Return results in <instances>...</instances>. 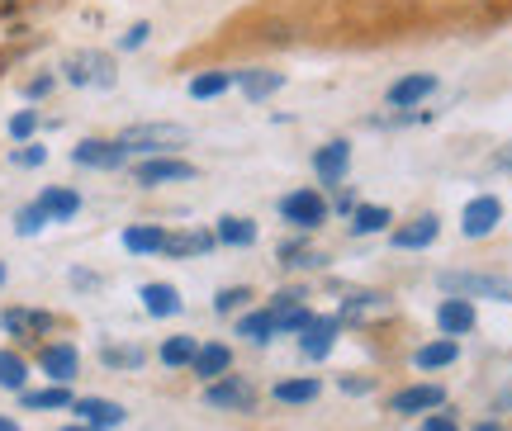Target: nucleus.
I'll return each mask as SVG.
<instances>
[{"mask_svg": "<svg viewBox=\"0 0 512 431\" xmlns=\"http://www.w3.org/2000/svg\"><path fill=\"white\" fill-rule=\"evenodd\" d=\"M437 285L446 299H498V304H512V280L508 275H484V270H441Z\"/></svg>", "mask_w": 512, "mask_h": 431, "instance_id": "1", "label": "nucleus"}, {"mask_svg": "<svg viewBox=\"0 0 512 431\" xmlns=\"http://www.w3.org/2000/svg\"><path fill=\"white\" fill-rule=\"evenodd\" d=\"M190 138V128L185 124H133V128H124L119 133V143H124V152L133 157H176V147Z\"/></svg>", "mask_w": 512, "mask_h": 431, "instance_id": "2", "label": "nucleus"}, {"mask_svg": "<svg viewBox=\"0 0 512 431\" xmlns=\"http://www.w3.org/2000/svg\"><path fill=\"white\" fill-rule=\"evenodd\" d=\"M62 81H67V86H100V90H110L114 81H119V67H114L110 53H95V48H86V53H72L67 62H62Z\"/></svg>", "mask_w": 512, "mask_h": 431, "instance_id": "3", "label": "nucleus"}, {"mask_svg": "<svg viewBox=\"0 0 512 431\" xmlns=\"http://www.w3.org/2000/svg\"><path fill=\"white\" fill-rule=\"evenodd\" d=\"M57 327H62V318L48 313V308H0V332H5V337H15L19 346L43 342V337L57 332Z\"/></svg>", "mask_w": 512, "mask_h": 431, "instance_id": "4", "label": "nucleus"}, {"mask_svg": "<svg viewBox=\"0 0 512 431\" xmlns=\"http://www.w3.org/2000/svg\"><path fill=\"white\" fill-rule=\"evenodd\" d=\"M204 403L214 413H256V384L247 375H223L204 384Z\"/></svg>", "mask_w": 512, "mask_h": 431, "instance_id": "5", "label": "nucleus"}, {"mask_svg": "<svg viewBox=\"0 0 512 431\" xmlns=\"http://www.w3.org/2000/svg\"><path fill=\"white\" fill-rule=\"evenodd\" d=\"M280 218H285L290 228H299V233H313L318 223H328V199L318 195L313 185H304V190H290V195L280 199Z\"/></svg>", "mask_w": 512, "mask_h": 431, "instance_id": "6", "label": "nucleus"}, {"mask_svg": "<svg viewBox=\"0 0 512 431\" xmlns=\"http://www.w3.org/2000/svg\"><path fill=\"white\" fill-rule=\"evenodd\" d=\"M200 166L195 162H181V157H147V162L133 166V180L143 190H157V185H176V180H195Z\"/></svg>", "mask_w": 512, "mask_h": 431, "instance_id": "7", "label": "nucleus"}, {"mask_svg": "<svg viewBox=\"0 0 512 431\" xmlns=\"http://www.w3.org/2000/svg\"><path fill=\"white\" fill-rule=\"evenodd\" d=\"M337 337H342V318L337 313H313V323L299 332V356L304 360H328L332 346H337Z\"/></svg>", "mask_w": 512, "mask_h": 431, "instance_id": "8", "label": "nucleus"}, {"mask_svg": "<svg viewBox=\"0 0 512 431\" xmlns=\"http://www.w3.org/2000/svg\"><path fill=\"white\" fill-rule=\"evenodd\" d=\"M72 413H76V422H86V427H95V431H114V427H124L128 422L124 403H119V398H100V394L76 398Z\"/></svg>", "mask_w": 512, "mask_h": 431, "instance_id": "9", "label": "nucleus"}, {"mask_svg": "<svg viewBox=\"0 0 512 431\" xmlns=\"http://www.w3.org/2000/svg\"><path fill=\"white\" fill-rule=\"evenodd\" d=\"M34 365L53 379V384H72V379L81 375V351H76L72 342H43Z\"/></svg>", "mask_w": 512, "mask_h": 431, "instance_id": "10", "label": "nucleus"}, {"mask_svg": "<svg viewBox=\"0 0 512 431\" xmlns=\"http://www.w3.org/2000/svg\"><path fill=\"white\" fill-rule=\"evenodd\" d=\"M72 162L76 166H91V171H119L128 162V152L119 138H81L72 147Z\"/></svg>", "mask_w": 512, "mask_h": 431, "instance_id": "11", "label": "nucleus"}, {"mask_svg": "<svg viewBox=\"0 0 512 431\" xmlns=\"http://www.w3.org/2000/svg\"><path fill=\"white\" fill-rule=\"evenodd\" d=\"M503 223V199L498 195H475L470 204H465V214H460V233L470 237V242H479V237H489Z\"/></svg>", "mask_w": 512, "mask_h": 431, "instance_id": "12", "label": "nucleus"}, {"mask_svg": "<svg viewBox=\"0 0 512 431\" xmlns=\"http://www.w3.org/2000/svg\"><path fill=\"white\" fill-rule=\"evenodd\" d=\"M446 408V389L441 384H408L389 398V413L399 417H418V413H441Z\"/></svg>", "mask_w": 512, "mask_h": 431, "instance_id": "13", "label": "nucleus"}, {"mask_svg": "<svg viewBox=\"0 0 512 431\" xmlns=\"http://www.w3.org/2000/svg\"><path fill=\"white\" fill-rule=\"evenodd\" d=\"M313 171H318L323 185H342L347 171H351V143L347 138H332V143L318 147V152H313Z\"/></svg>", "mask_w": 512, "mask_h": 431, "instance_id": "14", "label": "nucleus"}, {"mask_svg": "<svg viewBox=\"0 0 512 431\" xmlns=\"http://www.w3.org/2000/svg\"><path fill=\"white\" fill-rule=\"evenodd\" d=\"M441 233V218L437 214H418L413 223H403V228H394L389 233V242L399 247V252H422V247H432Z\"/></svg>", "mask_w": 512, "mask_h": 431, "instance_id": "15", "label": "nucleus"}, {"mask_svg": "<svg viewBox=\"0 0 512 431\" xmlns=\"http://www.w3.org/2000/svg\"><path fill=\"white\" fill-rule=\"evenodd\" d=\"M190 375L200 379V384H214V379L233 375V346L200 342V356H195V365H190Z\"/></svg>", "mask_w": 512, "mask_h": 431, "instance_id": "16", "label": "nucleus"}, {"mask_svg": "<svg viewBox=\"0 0 512 431\" xmlns=\"http://www.w3.org/2000/svg\"><path fill=\"white\" fill-rule=\"evenodd\" d=\"M475 323H479V313H475V304L470 299H441L437 304V327H441V337H465V332H475Z\"/></svg>", "mask_w": 512, "mask_h": 431, "instance_id": "17", "label": "nucleus"}, {"mask_svg": "<svg viewBox=\"0 0 512 431\" xmlns=\"http://www.w3.org/2000/svg\"><path fill=\"white\" fill-rule=\"evenodd\" d=\"M138 299H143V313H147V318H176V313L185 308L181 289L166 285V280H147V285L138 289Z\"/></svg>", "mask_w": 512, "mask_h": 431, "instance_id": "18", "label": "nucleus"}, {"mask_svg": "<svg viewBox=\"0 0 512 431\" xmlns=\"http://www.w3.org/2000/svg\"><path fill=\"white\" fill-rule=\"evenodd\" d=\"M437 76L432 72H413V76H399L394 86H389V105L394 109H413V105H422L427 95H437Z\"/></svg>", "mask_w": 512, "mask_h": 431, "instance_id": "19", "label": "nucleus"}, {"mask_svg": "<svg viewBox=\"0 0 512 431\" xmlns=\"http://www.w3.org/2000/svg\"><path fill=\"white\" fill-rule=\"evenodd\" d=\"M389 294H380V289H356V294H347L342 299V308H337V318H342V327L347 323H366V318H375V313H389Z\"/></svg>", "mask_w": 512, "mask_h": 431, "instance_id": "20", "label": "nucleus"}, {"mask_svg": "<svg viewBox=\"0 0 512 431\" xmlns=\"http://www.w3.org/2000/svg\"><path fill=\"white\" fill-rule=\"evenodd\" d=\"M76 403L72 384H48V389H24L19 394V408L24 413H67Z\"/></svg>", "mask_w": 512, "mask_h": 431, "instance_id": "21", "label": "nucleus"}, {"mask_svg": "<svg viewBox=\"0 0 512 431\" xmlns=\"http://www.w3.org/2000/svg\"><path fill=\"white\" fill-rule=\"evenodd\" d=\"M233 86L247 95V100H271L275 90L285 86V72H266V67H242V72H233Z\"/></svg>", "mask_w": 512, "mask_h": 431, "instance_id": "22", "label": "nucleus"}, {"mask_svg": "<svg viewBox=\"0 0 512 431\" xmlns=\"http://www.w3.org/2000/svg\"><path fill=\"white\" fill-rule=\"evenodd\" d=\"M219 247V237H214V228H185V233H166V252L162 256H176V261H185V256H204Z\"/></svg>", "mask_w": 512, "mask_h": 431, "instance_id": "23", "label": "nucleus"}, {"mask_svg": "<svg viewBox=\"0 0 512 431\" xmlns=\"http://www.w3.org/2000/svg\"><path fill=\"white\" fill-rule=\"evenodd\" d=\"M34 204L43 209V214H48V223H67V218L81 214V195H76L72 185H48V190H43Z\"/></svg>", "mask_w": 512, "mask_h": 431, "instance_id": "24", "label": "nucleus"}, {"mask_svg": "<svg viewBox=\"0 0 512 431\" xmlns=\"http://www.w3.org/2000/svg\"><path fill=\"white\" fill-rule=\"evenodd\" d=\"M124 252L162 256L166 252V228L162 223H133V228H124Z\"/></svg>", "mask_w": 512, "mask_h": 431, "instance_id": "25", "label": "nucleus"}, {"mask_svg": "<svg viewBox=\"0 0 512 431\" xmlns=\"http://www.w3.org/2000/svg\"><path fill=\"white\" fill-rule=\"evenodd\" d=\"M271 398H275V403H285V408H304V403H318V398H323V384H318V379H309V375L280 379V384L271 389Z\"/></svg>", "mask_w": 512, "mask_h": 431, "instance_id": "26", "label": "nucleus"}, {"mask_svg": "<svg viewBox=\"0 0 512 431\" xmlns=\"http://www.w3.org/2000/svg\"><path fill=\"white\" fill-rule=\"evenodd\" d=\"M460 360V342H451V337H437V342H427L413 351V365L418 370H446V365H456Z\"/></svg>", "mask_w": 512, "mask_h": 431, "instance_id": "27", "label": "nucleus"}, {"mask_svg": "<svg viewBox=\"0 0 512 431\" xmlns=\"http://www.w3.org/2000/svg\"><path fill=\"white\" fill-rule=\"evenodd\" d=\"M238 337H247L252 346L275 342V337H280V332H275V313H271V308H252V313H242V318H238Z\"/></svg>", "mask_w": 512, "mask_h": 431, "instance_id": "28", "label": "nucleus"}, {"mask_svg": "<svg viewBox=\"0 0 512 431\" xmlns=\"http://www.w3.org/2000/svg\"><path fill=\"white\" fill-rule=\"evenodd\" d=\"M195 356H200V342L195 337H166L162 346H157V360H162L166 370H190L195 365Z\"/></svg>", "mask_w": 512, "mask_h": 431, "instance_id": "29", "label": "nucleus"}, {"mask_svg": "<svg viewBox=\"0 0 512 431\" xmlns=\"http://www.w3.org/2000/svg\"><path fill=\"white\" fill-rule=\"evenodd\" d=\"M0 389H10V394H24V389H29V360H24V351H15V346L0 351Z\"/></svg>", "mask_w": 512, "mask_h": 431, "instance_id": "30", "label": "nucleus"}, {"mask_svg": "<svg viewBox=\"0 0 512 431\" xmlns=\"http://www.w3.org/2000/svg\"><path fill=\"white\" fill-rule=\"evenodd\" d=\"M394 223V209H384V204H361L356 214H351V237H375L384 233Z\"/></svg>", "mask_w": 512, "mask_h": 431, "instance_id": "31", "label": "nucleus"}, {"mask_svg": "<svg viewBox=\"0 0 512 431\" xmlns=\"http://www.w3.org/2000/svg\"><path fill=\"white\" fill-rule=\"evenodd\" d=\"M214 237H219L223 247H252L256 242V223L252 218H238V214H223L214 223Z\"/></svg>", "mask_w": 512, "mask_h": 431, "instance_id": "32", "label": "nucleus"}, {"mask_svg": "<svg viewBox=\"0 0 512 431\" xmlns=\"http://www.w3.org/2000/svg\"><path fill=\"white\" fill-rule=\"evenodd\" d=\"M100 365L105 370H143L147 365V351L143 346H100Z\"/></svg>", "mask_w": 512, "mask_h": 431, "instance_id": "33", "label": "nucleus"}, {"mask_svg": "<svg viewBox=\"0 0 512 431\" xmlns=\"http://www.w3.org/2000/svg\"><path fill=\"white\" fill-rule=\"evenodd\" d=\"M275 261L290 270H313V266H328V256L313 252V247H304V242H280V252H275Z\"/></svg>", "mask_w": 512, "mask_h": 431, "instance_id": "34", "label": "nucleus"}, {"mask_svg": "<svg viewBox=\"0 0 512 431\" xmlns=\"http://www.w3.org/2000/svg\"><path fill=\"white\" fill-rule=\"evenodd\" d=\"M223 90H233V72H200V76H190V95H195V100H219Z\"/></svg>", "mask_w": 512, "mask_h": 431, "instance_id": "35", "label": "nucleus"}, {"mask_svg": "<svg viewBox=\"0 0 512 431\" xmlns=\"http://www.w3.org/2000/svg\"><path fill=\"white\" fill-rule=\"evenodd\" d=\"M309 323H313V313L304 304L285 308V313H275V332H280V337H299V332H304Z\"/></svg>", "mask_w": 512, "mask_h": 431, "instance_id": "36", "label": "nucleus"}, {"mask_svg": "<svg viewBox=\"0 0 512 431\" xmlns=\"http://www.w3.org/2000/svg\"><path fill=\"white\" fill-rule=\"evenodd\" d=\"M247 304H252V289L247 285H228L214 294V313H238V308H247Z\"/></svg>", "mask_w": 512, "mask_h": 431, "instance_id": "37", "label": "nucleus"}, {"mask_svg": "<svg viewBox=\"0 0 512 431\" xmlns=\"http://www.w3.org/2000/svg\"><path fill=\"white\" fill-rule=\"evenodd\" d=\"M43 228H48V214H43L38 204H24V209L15 214V233L19 237H38Z\"/></svg>", "mask_w": 512, "mask_h": 431, "instance_id": "38", "label": "nucleus"}, {"mask_svg": "<svg viewBox=\"0 0 512 431\" xmlns=\"http://www.w3.org/2000/svg\"><path fill=\"white\" fill-rule=\"evenodd\" d=\"M34 133H38V114H34V109H19L15 119H10V138L24 147L29 138H34Z\"/></svg>", "mask_w": 512, "mask_h": 431, "instance_id": "39", "label": "nucleus"}, {"mask_svg": "<svg viewBox=\"0 0 512 431\" xmlns=\"http://www.w3.org/2000/svg\"><path fill=\"white\" fill-rule=\"evenodd\" d=\"M147 38H152V24H147V19H138V24H128L124 34H119V53H133V48H143Z\"/></svg>", "mask_w": 512, "mask_h": 431, "instance_id": "40", "label": "nucleus"}, {"mask_svg": "<svg viewBox=\"0 0 512 431\" xmlns=\"http://www.w3.org/2000/svg\"><path fill=\"white\" fill-rule=\"evenodd\" d=\"M10 162H15V166H43V162H48V147L24 143V147H15V152H10Z\"/></svg>", "mask_w": 512, "mask_h": 431, "instance_id": "41", "label": "nucleus"}, {"mask_svg": "<svg viewBox=\"0 0 512 431\" xmlns=\"http://www.w3.org/2000/svg\"><path fill=\"white\" fill-rule=\"evenodd\" d=\"M337 389H342V394H351V398H361V394H375V379H370V375H342V379H337Z\"/></svg>", "mask_w": 512, "mask_h": 431, "instance_id": "42", "label": "nucleus"}, {"mask_svg": "<svg viewBox=\"0 0 512 431\" xmlns=\"http://www.w3.org/2000/svg\"><path fill=\"white\" fill-rule=\"evenodd\" d=\"M53 86H57L53 72H38L34 81H24V100H43V95H53Z\"/></svg>", "mask_w": 512, "mask_h": 431, "instance_id": "43", "label": "nucleus"}, {"mask_svg": "<svg viewBox=\"0 0 512 431\" xmlns=\"http://www.w3.org/2000/svg\"><path fill=\"white\" fill-rule=\"evenodd\" d=\"M294 304H304V289H280V294H271V313H285V308H294Z\"/></svg>", "mask_w": 512, "mask_h": 431, "instance_id": "44", "label": "nucleus"}, {"mask_svg": "<svg viewBox=\"0 0 512 431\" xmlns=\"http://www.w3.org/2000/svg\"><path fill=\"white\" fill-rule=\"evenodd\" d=\"M418 431H460V422H456V413H427V422Z\"/></svg>", "mask_w": 512, "mask_h": 431, "instance_id": "45", "label": "nucleus"}, {"mask_svg": "<svg viewBox=\"0 0 512 431\" xmlns=\"http://www.w3.org/2000/svg\"><path fill=\"white\" fill-rule=\"evenodd\" d=\"M72 285L76 289H100V275H95V270H72Z\"/></svg>", "mask_w": 512, "mask_h": 431, "instance_id": "46", "label": "nucleus"}, {"mask_svg": "<svg viewBox=\"0 0 512 431\" xmlns=\"http://www.w3.org/2000/svg\"><path fill=\"white\" fill-rule=\"evenodd\" d=\"M337 214H356V195H351V190L337 195Z\"/></svg>", "mask_w": 512, "mask_h": 431, "instance_id": "47", "label": "nucleus"}, {"mask_svg": "<svg viewBox=\"0 0 512 431\" xmlns=\"http://www.w3.org/2000/svg\"><path fill=\"white\" fill-rule=\"evenodd\" d=\"M498 413H512V384L503 389V394H498Z\"/></svg>", "mask_w": 512, "mask_h": 431, "instance_id": "48", "label": "nucleus"}, {"mask_svg": "<svg viewBox=\"0 0 512 431\" xmlns=\"http://www.w3.org/2000/svg\"><path fill=\"white\" fill-rule=\"evenodd\" d=\"M470 431H508V427H503V422H475Z\"/></svg>", "mask_w": 512, "mask_h": 431, "instance_id": "49", "label": "nucleus"}, {"mask_svg": "<svg viewBox=\"0 0 512 431\" xmlns=\"http://www.w3.org/2000/svg\"><path fill=\"white\" fill-rule=\"evenodd\" d=\"M498 166H503V171H512V147H503V152H498Z\"/></svg>", "mask_w": 512, "mask_h": 431, "instance_id": "50", "label": "nucleus"}, {"mask_svg": "<svg viewBox=\"0 0 512 431\" xmlns=\"http://www.w3.org/2000/svg\"><path fill=\"white\" fill-rule=\"evenodd\" d=\"M0 431H24V427H19L15 417H5V413H0Z\"/></svg>", "mask_w": 512, "mask_h": 431, "instance_id": "51", "label": "nucleus"}, {"mask_svg": "<svg viewBox=\"0 0 512 431\" xmlns=\"http://www.w3.org/2000/svg\"><path fill=\"white\" fill-rule=\"evenodd\" d=\"M62 431H95V427H86V422H67Z\"/></svg>", "mask_w": 512, "mask_h": 431, "instance_id": "52", "label": "nucleus"}, {"mask_svg": "<svg viewBox=\"0 0 512 431\" xmlns=\"http://www.w3.org/2000/svg\"><path fill=\"white\" fill-rule=\"evenodd\" d=\"M0 5H24V0H0Z\"/></svg>", "mask_w": 512, "mask_h": 431, "instance_id": "53", "label": "nucleus"}, {"mask_svg": "<svg viewBox=\"0 0 512 431\" xmlns=\"http://www.w3.org/2000/svg\"><path fill=\"white\" fill-rule=\"evenodd\" d=\"M0 285H5V266H0Z\"/></svg>", "mask_w": 512, "mask_h": 431, "instance_id": "54", "label": "nucleus"}]
</instances>
